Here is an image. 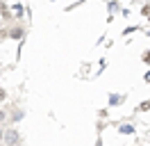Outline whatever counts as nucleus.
Instances as JSON below:
<instances>
[{
	"mask_svg": "<svg viewBox=\"0 0 150 146\" xmlns=\"http://www.w3.org/2000/svg\"><path fill=\"white\" fill-rule=\"evenodd\" d=\"M2 142L7 146H16V144H21V135H18V130L16 128H9L5 135H2Z\"/></svg>",
	"mask_w": 150,
	"mask_h": 146,
	"instance_id": "f257e3e1",
	"label": "nucleus"
},
{
	"mask_svg": "<svg viewBox=\"0 0 150 146\" xmlns=\"http://www.w3.org/2000/svg\"><path fill=\"white\" fill-rule=\"evenodd\" d=\"M23 36H25V27L16 25V27H11V30H9V39H16V41H23Z\"/></svg>",
	"mask_w": 150,
	"mask_h": 146,
	"instance_id": "f03ea898",
	"label": "nucleus"
},
{
	"mask_svg": "<svg viewBox=\"0 0 150 146\" xmlns=\"http://www.w3.org/2000/svg\"><path fill=\"white\" fill-rule=\"evenodd\" d=\"M123 100H125L123 94H112V96H109V105H121Z\"/></svg>",
	"mask_w": 150,
	"mask_h": 146,
	"instance_id": "7ed1b4c3",
	"label": "nucleus"
},
{
	"mask_svg": "<svg viewBox=\"0 0 150 146\" xmlns=\"http://www.w3.org/2000/svg\"><path fill=\"white\" fill-rule=\"evenodd\" d=\"M121 132H123V135H132V132H134V126H132V123H123Z\"/></svg>",
	"mask_w": 150,
	"mask_h": 146,
	"instance_id": "20e7f679",
	"label": "nucleus"
},
{
	"mask_svg": "<svg viewBox=\"0 0 150 146\" xmlns=\"http://www.w3.org/2000/svg\"><path fill=\"white\" fill-rule=\"evenodd\" d=\"M23 117H25L23 110H14V112H11V121H18V119H23Z\"/></svg>",
	"mask_w": 150,
	"mask_h": 146,
	"instance_id": "39448f33",
	"label": "nucleus"
},
{
	"mask_svg": "<svg viewBox=\"0 0 150 146\" xmlns=\"http://www.w3.org/2000/svg\"><path fill=\"white\" fill-rule=\"evenodd\" d=\"M23 11H25L23 5H14V16H16V18H23Z\"/></svg>",
	"mask_w": 150,
	"mask_h": 146,
	"instance_id": "423d86ee",
	"label": "nucleus"
},
{
	"mask_svg": "<svg viewBox=\"0 0 150 146\" xmlns=\"http://www.w3.org/2000/svg\"><path fill=\"white\" fill-rule=\"evenodd\" d=\"M148 110H150V100H146V103H141L137 107V112H148Z\"/></svg>",
	"mask_w": 150,
	"mask_h": 146,
	"instance_id": "0eeeda50",
	"label": "nucleus"
},
{
	"mask_svg": "<svg viewBox=\"0 0 150 146\" xmlns=\"http://www.w3.org/2000/svg\"><path fill=\"white\" fill-rule=\"evenodd\" d=\"M116 9H118V2H116V0H112V2H109V14H114Z\"/></svg>",
	"mask_w": 150,
	"mask_h": 146,
	"instance_id": "6e6552de",
	"label": "nucleus"
},
{
	"mask_svg": "<svg viewBox=\"0 0 150 146\" xmlns=\"http://www.w3.org/2000/svg\"><path fill=\"white\" fill-rule=\"evenodd\" d=\"M141 14H143V16H150V2H148V5H143V7H141Z\"/></svg>",
	"mask_w": 150,
	"mask_h": 146,
	"instance_id": "1a4fd4ad",
	"label": "nucleus"
},
{
	"mask_svg": "<svg viewBox=\"0 0 150 146\" xmlns=\"http://www.w3.org/2000/svg\"><path fill=\"white\" fill-rule=\"evenodd\" d=\"M5 39H9V30H0V41H5Z\"/></svg>",
	"mask_w": 150,
	"mask_h": 146,
	"instance_id": "9d476101",
	"label": "nucleus"
},
{
	"mask_svg": "<svg viewBox=\"0 0 150 146\" xmlns=\"http://www.w3.org/2000/svg\"><path fill=\"white\" fill-rule=\"evenodd\" d=\"M143 62L150 64V50H146V53H143Z\"/></svg>",
	"mask_w": 150,
	"mask_h": 146,
	"instance_id": "9b49d317",
	"label": "nucleus"
},
{
	"mask_svg": "<svg viewBox=\"0 0 150 146\" xmlns=\"http://www.w3.org/2000/svg\"><path fill=\"white\" fill-rule=\"evenodd\" d=\"M5 98H7V91H5V89H2V87H0V103H2V100H5Z\"/></svg>",
	"mask_w": 150,
	"mask_h": 146,
	"instance_id": "f8f14e48",
	"label": "nucleus"
},
{
	"mask_svg": "<svg viewBox=\"0 0 150 146\" xmlns=\"http://www.w3.org/2000/svg\"><path fill=\"white\" fill-rule=\"evenodd\" d=\"M2 135H5V132H2V128H0V142H2Z\"/></svg>",
	"mask_w": 150,
	"mask_h": 146,
	"instance_id": "ddd939ff",
	"label": "nucleus"
},
{
	"mask_svg": "<svg viewBox=\"0 0 150 146\" xmlns=\"http://www.w3.org/2000/svg\"><path fill=\"white\" fill-rule=\"evenodd\" d=\"M148 23H150V16H148Z\"/></svg>",
	"mask_w": 150,
	"mask_h": 146,
	"instance_id": "4468645a",
	"label": "nucleus"
},
{
	"mask_svg": "<svg viewBox=\"0 0 150 146\" xmlns=\"http://www.w3.org/2000/svg\"><path fill=\"white\" fill-rule=\"evenodd\" d=\"M148 36H150V30H148Z\"/></svg>",
	"mask_w": 150,
	"mask_h": 146,
	"instance_id": "2eb2a0df",
	"label": "nucleus"
},
{
	"mask_svg": "<svg viewBox=\"0 0 150 146\" xmlns=\"http://www.w3.org/2000/svg\"><path fill=\"white\" fill-rule=\"evenodd\" d=\"M16 146H21V144H16Z\"/></svg>",
	"mask_w": 150,
	"mask_h": 146,
	"instance_id": "dca6fc26",
	"label": "nucleus"
}]
</instances>
